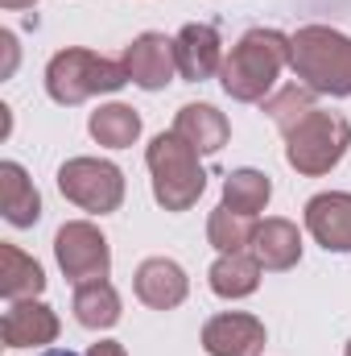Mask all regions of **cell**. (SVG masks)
Here are the masks:
<instances>
[{
	"mask_svg": "<svg viewBox=\"0 0 351 356\" xmlns=\"http://www.w3.org/2000/svg\"><path fill=\"white\" fill-rule=\"evenodd\" d=\"M289 63V38L281 29H248L223 58L219 83L236 104H264Z\"/></svg>",
	"mask_w": 351,
	"mask_h": 356,
	"instance_id": "6da1fadb",
	"label": "cell"
},
{
	"mask_svg": "<svg viewBox=\"0 0 351 356\" xmlns=\"http://www.w3.org/2000/svg\"><path fill=\"white\" fill-rule=\"evenodd\" d=\"M289 67L314 95H351V38L331 25H302L289 33Z\"/></svg>",
	"mask_w": 351,
	"mask_h": 356,
	"instance_id": "7a4b0ae2",
	"label": "cell"
},
{
	"mask_svg": "<svg viewBox=\"0 0 351 356\" xmlns=\"http://www.w3.org/2000/svg\"><path fill=\"white\" fill-rule=\"evenodd\" d=\"M198 149L186 145L178 133H157L145 149V166L153 175V199L166 211H190L203 191H207V170L198 166Z\"/></svg>",
	"mask_w": 351,
	"mask_h": 356,
	"instance_id": "3957f363",
	"label": "cell"
},
{
	"mask_svg": "<svg viewBox=\"0 0 351 356\" xmlns=\"http://www.w3.org/2000/svg\"><path fill=\"white\" fill-rule=\"evenodd\" d=\"M124 83H128L124 63H112V58H103L95 50H79V46L58 50L50 58V67H46V91L62 108H75V104H83L91 95L120 91Z\"/></svg>",
	"mask_w": 351,
	"mask_h": 356,
	"instance_id": "277c9868",
	"label": "cell"
},
{
	"mask_svg": "<svg viewBox=\"0 0 351 356\" xmlns=\"http://www.w3.org/2000/svg\"><path fill=\"white\" fill-rule=\"evenodd\" d=\"M351 145V124L339 112H323L314 108L310 116H302L289 133H285V162L306 178L331 175Z\"/></svg>",
	"mask_w": 351,
	"mask_h": 356,
	"instance_id": "5b68a950",
	"label": "cell"
},
{
	"mask_svg": "<svg viewBox=\"0 0 351 356\" xmlns=\"http://www.w3.org/2000/svg\"><path fill=\"white\" fill-rule=\"evenodd\" d=\"M58 191L91 216H108L124 203V170L103 158H71L58 166Z\"/></svg>",
	"mask_w": 351,
	"mask_h": 356,
	"instance_id": "8992f818",
	"label": "cell"
},
{
	"mask_svg": "<svg viewBox=\"0 0 351 356\" xmlns=\"http://www.w3.org/2000/svg\"><path fill=\"white\" fill-rule=\"evenodd\" d=\"M54 257L71 286L103 282L112 273V249L91 220H71L54 232Z\"/></svg>",
	"mask_w": 351,
	"mask_h": 356,
	"instance_id": "52a82bcc",
	"label": "cell"
},
{
	"mask_svg": "<svg viewBox=\"0 0 351 356\" xmlns=\"http://www.w3.org/2000/svg\"><path fill=\"white\" fill-rule=\"evenodd\" d=\"M120 63L128 71V83H137L141 91L170 88L178 75L174 38H166V33H141V38H132V46L124 50Z\"/></svg>",
	"mask_w": 351,
	"mask_h": 356,
	"instance_id": "ba28073f",
	"label": "cell"
},
{
	"mask_svg": "<svg viewBox=\"0 0 351 356\" xmlns=\"http://www.w3.org/2000/svg\"><path fill=\"white\" fill-rule=\"evenodd\" d=\"M203 353L207 356H261L264 323L248 311H223L203 323Z\"/></svg>",
	"mask_w": 351,
	"mask_h": 356,
	"instance_id": "9c48e42d",
	"label": "cell"
},
{
	"mask_svg": "<svg viewBox=\"0 0 351 356\" xmlns=\"http://www.w3.org/2000/svg\"><path fill=\"white\" fill-rule=\"evenodd\" d=\"M174 54H178V75L190 79V83H203V79L219 75L223 71V58H228L219 29L207 25V21H190V25L178 29Z\"/></svg>",
	"mask_w": 351,
	"mask_h": 356,
	"instance_id": "30bf717a",
	"label": "cell"
},
{
	"mask_svg": "<svg viewBox=\"0 0 351 356\" xmlns=\"http://www.w3.org/2000/svg\"><path fill=\"white\" fill-rule=\"evenodd\" d=\"M58 332H62V323H58L54 307H46V302H37V298L12 302V307L4 311V319H0V340H4V348H46V344L58 340Z\"/></svg>",
	"mask_w": 351,
	"mask_h": 356,
	"instance_id": "8fae6325",
	"label": "cell"
},
{
	"mask_svg": "<svg viewBox=\"0 0 351 356\" xmlns=\"http://www.w3.org/2000/svg\"><path fill=\"white\" fill-rule=\"evenodd\" d=\"M306 232L327 253H351V191H323L306 203Z\"/></svg>",
	"mask_w": 351,
	"mask_h": 356,
	"instance_id": "7c38bea8",
	"label": "cell"
},
{
	"mask_svg": "<svg viewBox=\"0 0 351 356\" xmlns=\"http://www.w3.org/2000/svg\"><path fill=\"white\" fill-rule=\"evenodd\" d=\"M132 290H137V298L145 302V307H153V311H174L186 302V294H190V277H186V269L170 261V257H149V261H141L137 273H132Z\"/></svg>",
	"mask_w": 351,
	"mask_h": 356,
	"instance_id": "4fadbf2b",
	"label": "cell"
},
{
	"mask_svg": "<svg viewBox=\"0 0 351 356\" xmlns=\"http://www.w3.org/2000/svg\"><path fill=\"white\" fill-rule=\"evenodd\" d=\"M248 253L261 261V269H268V273H285V269H293L298 261H302V232H298L293 220L268 216V220L257 224Z\"/></svg>",
	"mask_w": 351,
	"mask_h": 356,
	"instance_id": "5bb4252c",
	"label": "cell"
},
{
	"mask_svg": "<svg viewBox=\"0 0 351 356\" xmlns=\"http://www.w3.org/2000/svg\"><path fill=\"white\" fill-rule=\"evenodd\" d=\"M174 133L198 154H219L232 137V124L215 104H182L174 116Z\"/></svg>",
	"mask_w": 351,
	"mask_h": 356,
	"instance_id": "9a60e30c",
	"label": "cell"
},
{
	"mask_svg": "<svg viewBox=\"0 0 351 356\" xmlns=\"http://www.w3.org/2000/svg\"><path fill=\"white\" fill-rule=\"evenodd\" d=\"M0 211L12 228H33L42 220V195L21 162H0Z\"/></svg>",
	"mask_w": 351,
	"mask_h": 356,
	"instance_id": "2e32d148",
	"label": "cell"
},
{
	"mask_svg": "<svg viewBox=\"0 0 351 356\" xmlns=\"http://www.w3.org/2000/svg\"><path fill=\"white\" fill-rule=\"evenodd\" d=\"M261 261L244 249V253H219L215 257V266L207 269V286L219 294V298H248V294H257V286H261Z\"/></svg>",
	"mask_w": 351,
	"mask_h": 356,
	"instance_id": "e0dca14e",
	"label": "cell"
},
{
	"mask_svg": "<svg viewBox=\"0 0 351 356\" xmlns=\"http://www.w3.org/2000/svg\"><path fill=\"white\" fill-rule=\"evenodd\" d=\"M79 327L87 332H108L120 323V294L116 286L103 277V282H87V286H75V302H71Z\"/></svg>",
	"mask_w": 351,
	"mask_h": 356,
	"instance_id": "ac0fdd59",
	"label": "cell"
},
{
	"mask_svg": "<svg viewBox=\"0 0 351 356\" xmlns=\"http://www.w3.org/2000/svg\"><path fill=\"white\" fill-rule=\"evenodd\" d=\"M87 133L103 149H128L141 137V112L128 104H99L87 120Z\"/></svg>",
	"mask_w": 351,
	"mask_h": 356,
	"instance_id": "d6986e66",
	"label": "cell"
},
{
	"mask_svg": "<svg viewBox=\"0 0 351 356\" xmlns=\"http://www.w3.org/2000/svg\"><path fill=\"white\" fill-rule=\"evenodd\" d=\"M42 290H46L42 266L17 245H0V294L8 302H21V298H37Z\"/></svg>",
	"mask_w": 351,
	"mask_h": 356,
	"instance_id": "ffe728a7",
	"label": "cell"
},
{
	"mask_svg": "<svg viewBox=\"0 0 351 356\" xmlns=\"http://www.w3.org/2000/svg\"><path fill=\"white\" fill-rule=\"evenodd\" d=\"M268 199H273V182H268V175L252 170V166L232 170V175L223 178V207H232L240 216H252L257 220L264 207H268Z\"/></svg>",
	"mask_w": 351,
	"mask_h": 356,
	"instance_id": "44dd1931",
	"label": "cell"
},
{
	"mask_svg": "<svg viewBox=\"0 0 351 356\" xmlns=\"http://www.w3.org/2000/svg\"><path fill=\"white\" fill-rule=\"evenodd\" d=\"M252 232H257V220L252 216H240V211H232V207H215L211 211V220H207V241H211V249H219V253H244L248 245H252Z\"/></svg>",
	"mask_w": 351,
	"mask_h": 356,
	"instance_id": "7402d4cb",
	"label": "cell"
},
{
	"mask_svg": "<svg viewBox=\"0 0 351 356\" xmlns=\"http://www.w3.org/2000/svg\"><path fill=\"white\" fill-rule=\"evenodd\" d=\"M264 112H268V120H273L281 133H289L302 116L314 112V91L302 88V83H289V88L273 91V95L264 99Z\"/></svg>",
	"mask_w": 351,
	"mask_h": 356,
	"instance_id": "603a6c76",
	"label": "cell"
},
{
	"mask_svg": "<svg viewBox=\"0 0 351 356\" xmlns=\"http://www.w3.org/2000/svg\"><path fill=\"white\" fill-rule=\"evenodd\" d=\"M83 356H128V348H124L120 340H99V344H91Z\"/></svg>",
	"mask_w": 351,
	"mask_h": 356,
	"instance_id": "cb8c5ba5",
	"label": "cell"
},
{
	"mask_svg": "<svg viewBox=\"0 0 351 356\" xmlns=\"http://www.w3.org/2000/svg\"><path fill=\"white\" fill-rule=\"evenodd\" d=\"M37 0H0V8H8V13H17V8H33Z\"/></svg>",
	"mask_w": 351,
	"mask_h": 356,
	"instance_id": "d4e9b609",
	"label": "cell"
},
{
	"mask_svg": "<svg viewBox=\"0 0 351 356\" xmlns=\"http://www.w3.org/2000/svg\"><path fill=\"white\" fill-rule=\"evenodd\" d=\"M42 356H79V353H71V348H46Z\"/></svg>",
	"mask_w": 351,
	"mask_h": 356,
	"instance_id": "484cf974",
	"label": "cell"
},
{
	"mask_svg": "<svg viewBox=\"0 0 351 356\" xmlns=\"http://www.w3.org/2000/svg\"><path fill=\"white\" fill-rule=\"evenodd\" d=\"M343 356H351V340H348V348H343Z\"/></svg>",
	"mask_w": 351,
	"mask_h": 356,
	"instance_id": "4316f807",
	"label": "cell"
}]
</instances>
